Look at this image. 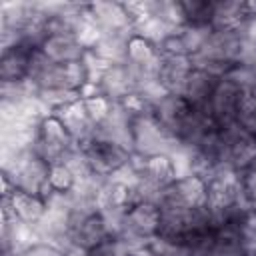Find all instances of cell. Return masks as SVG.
I'll return each mask as SVG.
<instances>
[{
    "instance_id": "6da1fadb",
    "label": "cell",
    "mask_w": 256,
    "mask_h": 256,
    "mask_svg": "<svg viewBox=\"0 0 256 256\" xmlns=\"http://www.w3.org/2000/svg\"><path fill=\"white\" fill-rule=\"evenodd\" d=\"M132 148L140 156L172 154L178 148V142L156 122L152 112L140 114L132 122Z\"/></svg>"
},
{
    "instance_id": "7a4b0ae2",
    "label": "cell",
    "mask_w": 256,
    "mask_h": 256,
    "mask_svg": "<svg viewBox=\"0 0 256 256\" xmlns=\"http://www.w3.org/2000/svg\"><path fill=\"white\" fill-rule=\"evenodd\" d=\"M74 146H76V142L70 136V132L66 130V126L62 124V120L56 114H48L40 124V132H38L32 152L36 156H40L42 160H46L48 164H56Z\"/></svg>"
},
{
    "instance_id": "3957f363",
    "label": "cell",
    "mask_w": 256,
    "mask_h": 256,
    "mask_svg": "<svg viewBox=\"0 0 256 256\" xmlns=\"http://www.w3.org/2000/svg\"><path fill=\"white\" fill-rule=\"evenodd\" d=\"M78 148H82L90 160V166L94 170V174L102 176V178H110L116 170H120L122 166H126L130 162V150L118 146L116 142L104 140L100 136H92L90 140L76 144Z\"/></svg>"
},
{
    "instance_id": "277c9868",
    "label": "cell",
    "mask_w": 256,
    "mask_h": 256,
    "mask_svg": "<svg viewBox=\"0 0 256 256\" xmlns=\"http://www.w3.org/2000/svg\"><path fill=\"white\" fill-rule=\"evenodd\" d=\"M244 92H240L230 80L226 78H220L216 82V88L210 96V102H208V108L206 112L212 116V120L220 126V128H226L230 124L236 122V112H238V102L242 98Z\"/></svg>"
},
{
    "instance_id": "5b68a950",
    "label": "cell",
    "mask_w": 256,
    "mask_h": 256,
    "mask_svg": "<svg viewBox=\"0 0 256 256\" xmlns=\"http://www.w3.org/2000/svg\"><path fill=\"white\" fill-rule=\"evenodd\" d=\"M38 46L30 42H18L2 50L0 56V82H24L30 74V64Z\"/></svg>"
},
{
    "instance_id": "8992f818",
    "label": "cell",
    "mask_w": 256,
    "mask_h": 256,
    "mask_svg": "<svg viewBox=\"0 0 256 256\" xmlns=\"http://www.w3.org/2000/svg\"><path fill=\"white\" fill-rule=\"evenodd\" d=\"M252 20L250 4L238 0H222L214 2L212 10V28L214 30H228V32H242Z\"/></svg>"
},
{
    "instance_id": "52a82bcc",
    "label": "cell",
    "mask_w": 256,
    "mask_h": 256,
    "mask_svg": "<svg viewBox=\"0 0 256 256\" xmlns=\"http://www.w3.org/2000/svg\"><path fill=\"white\" fill-rule=\"evenodd\" d=\"M190 108L192 106L180 94H166L164 98H160L156 104L150 106V112L156 118V122L176 140V134H178L184 118L188 116Z\"/></svg>"
},
{
    "instance_id": "ba28073f",
    "label": "cell",
    "mask_w": 256,
    "mask_h": 256,
    "mask_svg": "<svg viewBox=\"0 0 256 256\" xmlns=\"http://www.w3.org/2000/svg\"><path fill=\"white\" fill-rule=\"evenodd\" d=\"M90 18L100 26L102 32H128L134 30L122 2H92L88 4Z\"/></svg>"
},
{
    "instance_id": "9c48e42d",
    "label": "cell",
    "mask_w": 256,
    "mask_h": 256,
    "mask_svg": "<svg viewBox=\"0 0 256 256\" xmlns=\"http://www.w3.org/2000/svg\"><path fill=\"white\" fill-rule=\"evenodd\" d=\"M40 52L54 64H68L78 62L86 54V50L80 46L76 36L72 34H50L40 44Z\"/></svg>"
},
{
    "instance_id": "30bf717a",
    "label": "cell",
    "mask_w": 256,
    "mask_h": 256,
    "mask_svg": "<svg viewBox=\"0 0 256 256\" xmlns=\"http://www.w3.org/2000/svg\"><path fill=\"white\" fill-rule=\"evenodd\" d=\"M54 114L62 120V124L66 126V130L70 132V136L74 138L76 144H82V142L90 140L96 132V124L90 120L82 100H78V102H74V104L54 112Z\"/></svg>"
},
{
    "instance_id": "8fae6325",
    "label": "cell",
    "mask_w": 256,
    "mask_h": 256,
    "mask_svg": "<svg viewBox=\"0 0 256 256\" xmlns=\"http://www.w3.org/2000/svg\"><path fill=\"white\" fill-rule=\"evenodd\" d=\"M192 70H194V66H192V58L190 56L162 58L158 80L166 88L168 94H180L182 96L184 86H186V80H188V76H190Z\"/></svg>"
},
{
    "instance_id": "7c38bea8",
    "label": "cell",
    "mask_w": 256,
    "mask_h": 256,
    "mask_svg": "<svg viewBox=\"0 0 256 256\" xmlns=\"http://www.w3.org/2000/svg\"><path fill=\"white\" fill-rule=\"evenodd\" d=\"M98 86L100 92L112 102H122L126 96H130L136 90V82L130 76L126 64H112L102 76Z\"/></svg>"
},
{
    "instance_id": "4fadbf2b",
    "label": "cell",
    "mask_w": 256,
    "mask_h": 256,
    "mask_svg": "<svg viewBox=\"0 0 256 256\" xmlns=\"http://www.w3.org/2000/svg\"><path fill=\"white\" fill-rule=\"evenodd\" d=\"M220 78H214L210 76L208 72L204 70H192L188 80H186V86H184V92H182V98L196 110H206L208 108V102H210V96L216 88V82Z\"/></svg>"
},
{
    "instance_id": "5bb4252c",
    "label": "cell",
    "mask_w": 256,
    "mask_h": 256,
    "mask_svg": "<svg viewBox=\"0 0 256 256\" xmlns=\"http://www.w3.org/2000/svg\"><path fill=\"white\" fill-rule=\"evenodd\" d=\"M134 36V30L128 32H104L100 42L94 46V54L106 60L108 64H124L128 54V40Z\"/></svg>"
},
{
    "instance_id": "9a60e30c",
    "label": "cell",
    "mask_w": 256,
    "mask_h": 256,
    "mask_svg": "<svg viewBox=\"0 0 256 256\" xmlns=\"http://www.w3.org/2000/svg\"><path fill=\"white\" fill-rule=\"evenodd\" d=\"M138 176L154 182L160 188H166L170 184L176 182V172H174V164L170 154H156V156H148L142 160L140 168H138Z\"/></svg>"
},
{
    "instance_id": "2e32d148",
    "label": "cell",
    "mask_w": 256,
    "mask_h": 256,
    "mask_svg": "<svg viewBox=\"0 0 256 256\" xmlns=\"http://www.w3.org/2000/svg\"><path fill=\"white\" fill-rule=\"evenodd\" d=\"M172 192L180 202H184L190 208H202L206 206V200H208V184L198 174L178 178L172 184Z\"/></svg>"
},
{
    "instance_id": "e0dca14e",
    "label": "cell",
    "mask_w": 256,
    "mask_h": 256,
    "mask_svg": "<svg viewBox=\"0 0 256 256\" xmlns=\"http://www.w3.org/2000/svg\"><path fill=\"white\" fill-rule=\"evenodd\" d=\"M172 32H176V30L172 26H168L164 20H160V18H156L152 14L134 24V34L136 36H142L144 40L152 42L154 46H158L162 40H166Z\"/></svg>"
},
{
    "instance_id": "ac0fdd59",
    "label": "cell",
    "mask_w": 256,
    "mask_h": 256,
    "mask_svg": "<svg viewBox=\"0 0 256 256\" xmlns=\"http://www.w3.org/2000/svg\"><path fill=\"white\" fill-rule=\"evenodd\" d=\"M224 78L230 80L240 92H256V66L252 60L236 62Z\"/></svg>"
},
{
    "instance_id": "d6986e66",
    "label": "cell",
    "mask_w": 256,
    "mask_h": 256,
    "mask_svg": "<svg viewBox=\"0 0 256 256\" xmlns=\"http://www.w3.org/2000/svg\"><path fill=\"white\" fill-rule=\"evenodd\" d=\"M180 4H182L186 24L212 26V10H214L212 0H184Z\"/></svg>"
},
{
    "instance_id": "ffe728a7",
    "label": "cell",
    "mask_w": 256,
    "mask_h": 256,
    "mask_svg": "<svg viewBox=\"0 0 256 256\" xmlns=\"http://www.w3.org/2000/svg\"><path fill=\"white\" fill-rule=\"evenodd\" d=\"M236 124L248 134L256 136V92H244L238 102Z\"/></svg>"
},
{
    "instance_id": "44dd1931",
    "label": "cell",
    "mask_w": 256,
    "mask_h": 256,
    "mask_svg": "<svg viewBox=\"0 0 256 256\" xmlns=\"http://www.w3.org/2000/svg\"><path fill=\"white\" fill-rule=\"evenodd\" d=\"M212 34V26H200V24H184L180 28V36H182V42L188 50L190 56L198 54L202 50V46L206 44L208 36Z\"/></svg>"
},
{
    "instance_id": "7402d4cb",
    "label": "cell",
    "mask_w": 256,
    "mask_h": 256,
    "mask_svg": "<svg viewBox=\"0 0 256 256\" xmlns=\"http://www.w3.org/2000/svg\"><path fill=\"white\" fill-rule=\"evenodd\" d=\"M48 184L52 192H70L76 186V176L64 162H56V164H50Z\"/></svg>"
},
{
    "instance_id": "603a6c76",
    "label": "cell",
    "mask_w": 256,
    "mask_h": 256,
    "mask_svg": "<svg viewBox=\"0 0 256 256\" xmlns=\"http://www.w3.org/2000/svg\"><path fill=\"white\" fill-rule=\"evenodd\" d=\"M82 102H84V108H86L90 120H92L96 126L102 124V122L108 118V114H110V110H112V104H114V102L108 100L104 94L90 96V98H82Z\"/></svg>"
},
{
    "instance_id": "cb8c5ba5",
    "label": "cell",
    "mask_w": 256,
    "mask_h": 256,
    "mask_svg": "<svg viewBox=\"0 0 256 256\" xmlns=\"http://www.w3.org/2000/svg\"><path fill=\"white\" fill-rule=\"evenodd\" d=\"M88 256H130V248L120 236H108L98 246L88 250Z\"/></svg>"
},
{
    "instance_id": "d4e9b609",
    "label": "cell",
    "mask_w": 256,
    "mask_h": 256,
    "mask_svg": "<svg viewBox=\"0 0 256 256\" xmlns=\"http://www.w3.org/2000/svg\"><path fill=\"white\" fill-rule=\"evenodd\" d=\"M158 54L162 58H182V56H190L184 42H182V36H180V30L172 32L166 40H162L158 46H156Z\"/></svg>"
},
{
    "instance_id": "484cf974",
    "label": "cell",
    "mask_w": 256,
    "mask_h": 256,
    "mask_svg": "<svg viewBox=\"0 0 256 256\" xmlns=\"http://www.w3.org/2000/svg\"><path fill=\"white\" fill-rule=\"evenodd\" d=\"M18 256H64V252L52 244H46V242H38L34 244L32 248H28L26 252L18 254Z\"/></svg>"
},
{
    "instance_id": "4316f807",
    "label": "cell",
    "mask_w": 256,
    "mask_h": 256,
    "mask_svg": "<svg viewBox=\"0 0 256 256\" xmlns=\"http://www.w3.org/2000/svg\"><path fill=\"white\" fill-rule=\"evenodd\" d=\"M250 210H252V212L256 214V196H254V198L250 200Z\"/></svg>"
},
{
    "instance_id": "83f0119b",
    "label": "cell",
    "mask_w": 256,
    "mask_h": 256,
    "mask_svg": "<svg viewBox=\"0 0 256 256\" xmlns=\"http://www.w3.org/2000/svg\"><path fill=\"white\" fill-rule=\"evenodd\" d=\"M244 256H256V254H244Z\"/></svg>"
}]
</instances>
